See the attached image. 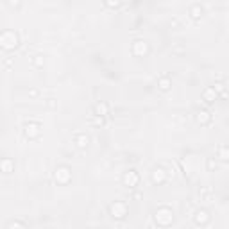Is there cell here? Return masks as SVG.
Returning a JSON list of instances; mask_svg holds the SVG:
<instances>
[{"instance_id":"obj_1","label":"cell","mask_w":229,"mask_h":229,"mask_svg":"<svg viewBox=\"0 0 229 229\" xmlns=\"http://www.w3.org/2000/svg\"><path fill=\"white\" fill-rule=\"evenodd\" d=\"M124 182H125V185H129L131 188H132V185H136V182H138V175L134 174V170H131V172H129V175L125 174V177H124Z\"/></svg>"},{"instance_id":"obj_2","label":"cell","mask_w":229,"mask_h":229,"mask_svg":"<svg viewBox=\"0 0 229 229\" xmlns=\"http://www.w3.org/2000/svg\"><path fill=\"white\" fill-rule=\"evenodd\" d=\"M206 222V220H208V213H206V211H197V217H195V222Z\"/></svg>"},{"instance_id":"obj_3","label":"cell","mask_w":229,"mask_h":229,"mask_svg":"<svg viewBox=\"0 0 229 229\" xmlns=\"http://www.w3.org/2000/svg\"><path fill=\"white\" fill-rule=\"evenodd\" d=\"M95 109H97V113H99V117H102V115L107 111V106H106V104H97Z\"/></svg>"},{"instance_id":"obj_4","label":"cell","mask_w":229,"mask_h":229,"mask_svg":"<svg viewBox=\"0 0 229 229\" xmlns=\"http://www.w3.org/2000/svg\"><path fill=\"white\" fill-rule=\"evenodd\" d=\"M77 142H79V143H77L79 147H86V145H88V136H81Z\"/></svg>"},{"instance_id":"obj_5","label":"cell","mask_w":229,"mask_h":229,"mask_svg":"<svg viewBox=\"0 0 229 229\" xmlns=\"http://www.w3.org/2000/svg\"><path fill=\"white\" fill-rule=\"evenodd\" d=\"M159 84H161V86H159V88H161V89H168V86H170V82H168V79H161V81H159Z\"/></svg>"},{"instance_id":"obj_6","label":"cell","mask_w":229,"mask_h":229,"mask_svg":"<svg viewBox=\"0 0 229 229\" xmlns=\"http://www.w3.org/2000/svg\"><path fill=\"white\" fill-rule=\"evenodd\" d=\"M13 225H24V224H20V222H9V227H13Z\"/></svg>"}]
</instances>
